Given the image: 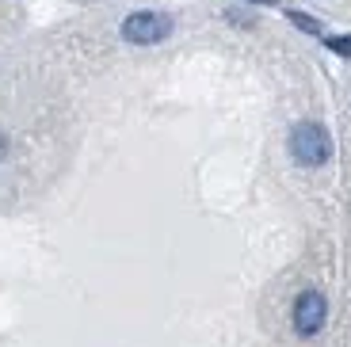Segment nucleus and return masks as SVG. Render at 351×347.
<instances>
[{
  "mask_svg": "<svg viewBox=\"0 0 351 347\" xmlns=\"http://www.w3.org/2000/svg\"><path fill=\"white\" fill-rule=\"evenodd\" d=\"M248 4H279V0H248Z\"/></svg>",
  "mask_w": 351,
  "mask_h": 347,
  "instance_id": "nucleus-6",
  "label": "nucleus"
},
{
  "mask_svg": "<svg viewBox=\"0 0 351 347\" xmlns=\"http://www.w3.org/2000/svg\"><path fill=\"white\" fill-rule=\"evenodd\" d=\"M172 35V16L165 12H134L123 19V38L134 46H153Z\"/></svg>",
  "mask_w": 351,
  "mask_h": 347,
  "instance_id": "nucleus-2",
  "label": "nucleus"
},
{
  "mask_svg": "<svg viewBox=\"0 0 351 347\" xmlns=\"http://www.w3.org/2000/svg\"><path fill=\"white\" fill-rule=\"evenodd\" d=\"M287 16H290L294 27H302V31H309V35H321V23H317L313 16H306V12H287Z\"/></svg>",
  "mask_w": 351,
  "mask_h": 347,
  "instance_id": "nucleus-4",
  "label": "nucleus"
},
{
  "mask_svg": "<svg viewBox=\"0 0 351 347\" xmlns=\"http://www.w3.org/2000/svg\"><path fill=\"white\" fill-rule=\"evenodd\" d=\"M287 145H290V156L302 168H321L332 156V138H328V130L321 122H294Z\"/></svg>",
  "mask_w": 351,
  "mask_h": 347,
  "instance_id": "nucleus-1",
  "label": "nucleus"
},
{
  "mask_svg": "<svg viewBox=\"0 0 351 347\" xmlns=\"http://www.w3.org/2000/svg\"><path fill=\"white\" fill-rule=\"evenodd\" d=\"M325 317H328V302L321 290H302L298 302H294V332L298 336H317L325 328Z\"/></svg>",
  "mask_w": 351,
  "mask_h": 347,
  "instance_id": "nucleus-3",
  "label": "nucleus"
},
{
  "mask_svg": "<svg viewBox=\"0 0 351 347\" xmlns=\"http://www.w3.org/2000/svg\"><path fill=\"white\" fill-rule=\"evenodd\" d=\"M328 46H332L336 53H343V58H351V35L348 38H325Z\"/></svg>",
  "mask_w": 351,
  "mask_h": 347,
  "instance_id": "nucleus-5",
  "label": "nucleus"
},
{
  "mask_svg": "<svg viewBox=\"0 0 351 347\" xmlns=\"http://www.w3.org/2000/svg\"><path fill=\"white\" fill-rule=\"evenodd\" d=\"M4 153H8V141H4V138H0V156H4Z\"/></svg>",
  "mask_w": 351,
  "mask_h": 347,
  "instance_id": "nucleus-7",
  "label": "nucleus"
}]
</instances>
